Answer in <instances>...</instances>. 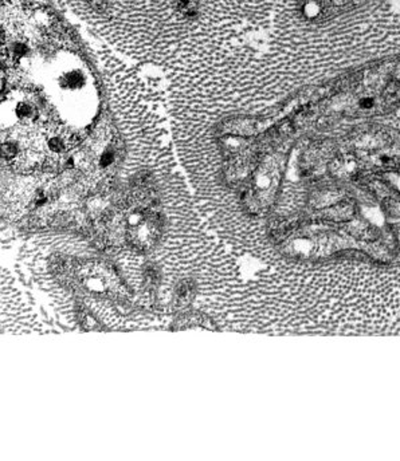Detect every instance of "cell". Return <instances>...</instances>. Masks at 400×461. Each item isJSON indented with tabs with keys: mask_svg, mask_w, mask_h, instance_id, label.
I'll return each instance as SVG.
<instances>
[{
	"mask_svg": "<svg viewBox=\"0 0 400 461\" xmlns=\"http://www.w3.org/2000/svg\"><path fill=\"white\" fill-rule=\"evenodd\" d=\"M101 296L120 299L125 294L121 279L115 270L101 261H86L77 264V284Z\"/></svg>",
	"mask_w": 400,
	"mask_h": 461,
	"instance_id": "1",
	"label": "cell"
},
{
	"mask_svg": "<svg viewBox=\"0 0 400 461\" xmlns=\"http://www.w3.org/2000/svg\"><path fill=\"white\" fill-rule=\"evenodd\" d=\"M161 234V219L152 212L140 213L137 222L128 228V239L138 250H148L154 245Z\"/></svg>",
	"mask_w": 400,
	"mask_h": 461,
	"instance_id": "2",
	"label": "cell"
},
{
	"mask_svg": "<svg viewBox=\"0 0 400 461\" xmlns=\"http://www.w3.org/2000/svg\"><path fill=\"white\" fill-rule=\"evenodd\" d=\"M173 330H189V329H209V330H218V327L214 325L207 315L202 313H193V312H187V313L180 314L176 321L173 322L172 326Z\"/></svg>",
	"mask_w": 400,
	"mask_h": 461,
	"instance_id": "3",
	"label": "cell"
},
{
	"mask_svg": "<svg viewBox=\"0 0 400 461\" xmlns=\"http://www.w3.org/2000/svg\"><path fill=\"white\" fill-rule=\"evenodd\" d=\"M196 294V284L192 279H183L175 286L173 302L177 307L189 306Z\"/></svg>",
	"mask_w": 400,
	"mask_h": 461,
	"instance_id": "4",
	"label": "cell"
},
{
	"mask_svg": "<svg viewBox=\"0 0 400 461\" xmlns=\"http://www.w3.org/2000/svg\"><path fill=\"white\" fill-rule=\"evenodd\" d=\"M78 314H79V323L83 329H86V330H98L99 329V325L97 323V321L86 310H79Z\"/></svg>",
	"mask_w": 400,
	"mask_h": 461,
	"instance_id": "5",
	"label": "cell"
},
{
	"mask_svg": "<svg viewBox=\"0 0 400 461\" xmlns=\"http://www.w3.org/2000/svg\"><path fill=\"white\" fill-rule=\"evenodd\" d=\"M144 280H145V284L148 287H151V289L153 287L154 289L160 283V273L153 266H150L144 271Z\"/></svg>",
	"mask_w": 400,
	"mask_h": 461,
	"instance_id": "6",
	"label": "cell"
}]
</instances>
